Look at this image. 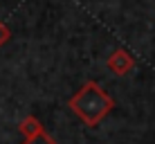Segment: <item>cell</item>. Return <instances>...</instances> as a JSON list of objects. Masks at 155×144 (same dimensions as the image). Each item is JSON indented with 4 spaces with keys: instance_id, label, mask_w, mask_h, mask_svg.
<instances>
[{
    "instance_id": "1",
    "label": "cell",
    "mask_w": 155,
    "mask_h": 144,
    "mask_svg": "<svg viewBox=\"0 0 155 144\" xmlns=\"http://www.w3.org/2000/svg\"><path fill=\"white\" fill-rule=\"evenodd\" d=\"M68 108L83 122L85 126H97L104 117L115 108V99L99 86L97 81H85L77 92L68 99Z\"/></svg>"
},
{
    "instance_id": "2",
    "label": "cell",
    "mask_w": 155,
    "mask_h": 144,
    "mask_svg": "<svg viewBox=\"0 0 155 144\" xmlns=\"http://www.w3.org/2000/svg\"><path fill=\"white\" fill-rule=\"evenodd\" d=\"M106 68L113 74H117V77H124V74H128L135 68V59L128 54L126 50H115L113 54L106 59Z\"/></svg>"
},
{
    "instance_id": "3",
    "label": "cell",
    "mask_w": 155,
    "mask_h": 144,
    "mask_svg": "<svg viewBox=\"0 0 155 144\" xmlns=\"http://www.w3.org/2000/svg\"><path fill=\"white\" fill-rule=\"evenodd\" d=\"M18 129H20V133H23V140H25V137H34V135H38V133L45 131V129H43V124L36 119L34 115H27L18 124Z\"/></svg>"
},
{
    "instance_id": "4",
    "label": "cell",
    "mask_w": 155,
    "mask_h": 144,
    "mask_svg": "<svg viewBox=\"0 0 155 144\" xmlns=\"http://www.w3.org/2000/svg\"><path fill=\"white\" fill-rule=\"evenodd\" d=\"M23 144H56V140L43 131V133H38V135H34V137H25Z\"/></svg>"
},
{
    "instance_id": "5",
    "label": "cell",
    "mask_w": 155,
    "mask_h": 144,
    "mask_svg": "<svg viewBox=\"0 0 155 144\" xmlns=\"http://www.w3.org/2000/svg\"><path fill=\"white\" fill-rule=\"evenodd\" d=\"M9 39H12V29L0 20V47H2L5 43H9Z\"/></svg>"
}]
</instances>
